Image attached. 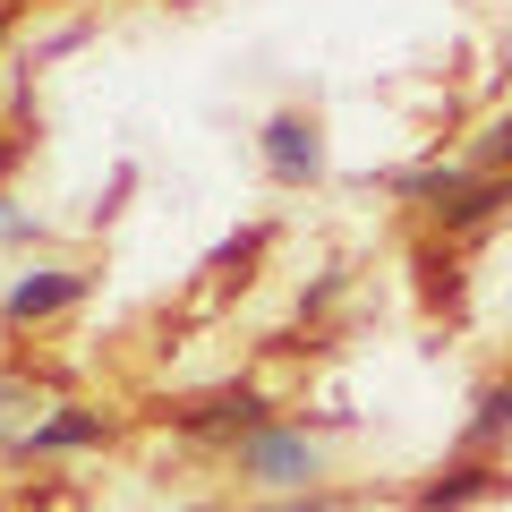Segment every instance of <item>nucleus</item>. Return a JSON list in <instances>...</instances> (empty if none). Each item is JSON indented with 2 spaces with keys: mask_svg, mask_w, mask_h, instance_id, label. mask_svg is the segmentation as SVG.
Segmentation results:
<instances>
[{
  "mask_svg": "<svg viewBox=\"0 0 512 512\" xmlns=\"http://www.w3.org/2000/svg\"><path fill=\"white\" fill-rule=\"evenodd\" d=\"M274 512H325V495H316V487H308V495H282Z\"/></svg>",
  "mask_w": 512,
  "mask_h": 512,
  "instance_id": "nucleus-13",
  "label": "nucleus"
},
{
  "mask_svg": "<svg viewBox=\"0 0 512 512\" xmlns=\"http://www.w3.org/2000/svg\"><path fill=\"white\" fill-rule=\"evenodd\" d=\"M18 402H35V384H26V376H0V419H9Z\"/></svg>",
  "mask_w": 512,
  "mask_h": 512,
  "instance_id": "nucleus-12",
  "label": "nucleus"
},
{
  "mask_svg": "<svg viewBox=\"0 0 512 512\" xmlns=\"http://www.w3.org/2000/svg\"><path fill=\"white\" fill-rule=\"evenodd\" d=\"M0 239H18V248H26V239H43V222L26 214L18 197H0Z\"/></svg>",
  "mask_w": 512,
  "mask_h": 512,
  "instance_id": "nucleus-11",
  "label": "nucleus"
},
{
  "mask_svg": "<svg viewBox=\"0 0 512 512\" xmlns=\"http://www.w3.org/2000/svg\"><path fill=\"white\" fill-rule=\"evenodd\" d=\"M111 436H120V419H111V410H94V402H60L52 419L18 427V436H9V453H18V461H52V453H86V444H111Z\"/></svg>",
  "mask_w": 512,
  "mask_h": 512,
  "instance_id": "nucleus-4",
  "label": "nucleus"
},
{
  "mask_svg": "<svg viewBox=\"0 0 512 512\" xmlns=\"http://www.w3.org/2000/svg\"><path fill=\"white\" fill-rule=\"evenodd\" d=\"M171 427L180 436H205V444H248L256 427H274V419H265V393L256 384H214V393L171 410Z\"/></svg>",
  "mask_w": 512,
  "mask_h": 512,
  "instance_id": "nucleus-2",
  "label": "nucleus"
},
{
  "mask_svg": "<svg viewBox=\"0 0 512 512\" xmlns=\"http://www.w3.org/2000/svg\"><path fill=\"white\" fill-rule=\"evenodd\" d=\"M504 427H512V376L478 393V410H470V427H461V444H470V453H487V444H504Z\"/></svg>",
  "mask_w": 512,
  "mask_h": 512,
  "instance_id": "nucleus-9",
  "label": "nucleus"
},
{
  "mask_svg": "<svg viewBox=\"0 0 512 512\" xmlns=\"http://www.w3.org/2000/svg\"><path fill=\"white\" fill-rule=\"evenodd\" d=\"M188 512H222V504H188Z\"/></svg>",
  "mask_w": 512,
  "mask_h": 512,
  "instance_id": "nucleus-15",
  "label": "nucleus"
},
{
  "mask_svg": "<svg viewBox=\"0 0 512 512\" xmlns=\"http://www.w3.org/2000/svg\"><path fill=\"white\" fill-rule=\"evenodd\" d=\"M256 154H265V180H274V188L325 180V128H316L308 111H274L265 137H256Z\"/></svg>",
  "mask_w": 512,
  "mask_h": 512,
  "instance_id": "nucleus-3",
  "label": "nucleus"
},
{
  "mask_svg": "<svg viewBox=\"0 0 512 512\" xmlns=\"http://www.w3.org/2000/svg\"><path fill=\"white\" fill-rule=\"evenodd\" d=\"M495 487H504V470L470 453V461H453V470H436L419 487V512H461V504H478V495H495Z\"/></svg>",
  "mask_w": 512,
  "mask_h": 512,
  "instance_id": "nucleus-6",
  "label": "nucleus"
},
{
  "mask_svg": "<svg viewBox=\"0 0 512 512\" xmlns=\"http://www.w3.org/2000/svg\"><path fill=\"white\" fill-rule=\"evenodd\" d=\"M504 205H512V180H495V171H478V180L461 188V197L444 205L436 222H444V231H487V222L504 214Z\"/></svg>",
  "mask_w": 512,
  "mask_h": 512,
  "instance_id": "nucleus-8",
  "label": "nucleus"
},
{
  "mask_svg": "<svg viewBox=\"0 0 512 512\" xmlns=\"http://www.w3.org/2000/svg\"><path fill=\"white\" fill-rule=\"evenodd\" d=\"M77 299H86V274H77V265H26V274L9 282V299H0V316H9V325H43V316L77 308Z\"/></svg>",
  "mask_w": 512,
  "mask_h": 512,
  "instance_id": "nucleus-5",
  "label": "nucleus"
},
{
  "mask_svg": "<svg viewBox=\"0 0 512 512\" xmlns=\"http://www.w3.org/2000/svg\"><path fill=\"white\" fill-rule=\"evenodd\" d=\"M470 180H478L470 163H410V171H393L384 188H393V197H410V205H427V214H444V205H453Z\"/></svg>",
  "mask_w": 512,
  "mask_h": 512,
  "instance_id": "nucleus-7",
  "label": "nucleus"
},
{
  "mask_svg": "<svg viewBox=\"0 0 512 512\" xmlns=\"http://www.w3.org/2000/svg\"><path fill=\"white\" fill-rule=\"evenodd\" d=\"M325 427H256L248 444H231L239 453V478L265 495H308V478H325Z\"/></svg>",
  "mask_w": 512,
  "mask_h": 512,
  "instance_id": "nucleus-1",
  "label": "nucleus"
},
{
  "mask_svg": "<svg viewBox=\"0 0 512 512\" xmlns=\"http://www.w3.org/2000/svg\"><path fill=\"white\" fill-rule=\"evenodd\" d=\"M504 163H512V111H495L487 137L470 146V171H495V180H504Z\"/></svg>",
  "mask_w": 512,
  "mask_h": 512,
  "instance_id": "nucleus-10",
  "label": "nucleus"
},
{
  "mask_svg": "<svg viewBox=\"0 0 512 512\" xmlns=\"http://www.w3.org/2000/svg\"><path fill=\"white\" fill-rule=\"evenodd\" d=\"M18 154H26V146H18V137H0V171H9V163H18Z\"/></svg>",
  "mask_w": 512,
  "mask_h": 512,
  "instance_id": "nucleus-14",
  "label": "nucleus"
}]
</instances>
